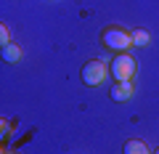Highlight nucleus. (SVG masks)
<instances>
[{
    "label": "nucleus",
    "mask_w": 159,
    "mask_h": 154,
    "mask_svg": "<svg viewBox=\"0 0 159 154\" xmlns=\"http://www.w3.org/2000/svg\"><path fill=\"white\" fill-rule=\"evenodd\" d=\"M135 69H138V64H135V58H133L130 53H119L111 61V74L117 77V82L133 80V77H135Z\"/></svg>",
    "instance_id": "nucleus-2"
},
{
    "label": "nucleus",
    "mask_w": 159,
    "mask_h": 154,
    "mask_svg": "<svg viewBox=\"0 0 159 154\" xmlns=\"http://www.w3.org/2000/svg\"><path fill=\"white\" fill-rule=\"evenodd\" d=\"M8 130H11V122H6V120H3V128H0V133H3V138L8 136Z\"/></svg>",
    "instance_id": "nucleus-9"
},
{
    "label": "nucleus",
    "mask_w": 159,
    "mask_h": 154,
    "mask_svg": "<svg viewBox=\"0 0 159 154\" xmlns=\"http://www.w3.org/2000/svg\"><path fill=\"white\" fill-rule=\"evenodd\" d=\"M106 74H109V69H106L103 61H88L85 67H82V82L90 85V88H96V85H101V82L106 80Z\"/></svg>",
    "instance_id": "nucleus-3"
},
{
    "label": "nucleus",
    "mask_w": 159,
    "mask_h": 154,
    "mask_svg": "<svg viewBox=\"0 0 159 154\" xmlns=\"http://www.w3.org/2000/svg\"><path fill=\"white\" fill-rule=\"evenodd\" d=\"M101 43L109 48V51L127 53V48L133 45V32H127V29H122V27H109V29H103Z\"/></svg>",
    "instance_id": "nucleus-1"
},
{
    "label": "nucleus",
    "mask_w": 159,
    "mask_h": 154,
    "mask_svg": "<svg viewBox=\"0 0 159 154\" xmlns=\"http://www.w3.org/2000/svg\"><path fill=\"white\" fill-rule=\"evenodd\" d=\"M133 45H148V32L146 29H133Z\"/></svg>",
    "instance_id": "nucleus-7"
},
{
    "label": "nucleus",
    "mask_w": 159,
    "mask_h": 154,
    "mask_svg": "<svg viewBox=\"0 0 159 154\" xmlns=\"http://www.w3.org/2000/svg\"><path fill=\"white\" fill-rule=\"evenodd\" d=\"M125 154H148V146L138 138H130V141H125Z\"/></svg>",
    "instance_id": "nucleus-5"
},
{
    "label": "nucleus",
    "mask_w": 159,
    "mask_h": 154,
    "mask_svg": "<svg viewBox=\"0 0 159 154\" xmlns=\"http://www.w3.org/2000/svg\"><path fill=\"white\" fill-rule=\"evenodd\" d=\"M133 93H135V85H133V80H125V82H117V85L111 88V98L117 104H125L133 98Z\"/></svg>",
    "instance_id": "nucleus-4"
},
{
    "label": "nucleus",
    "mask_w": 159,
    "mask_h": 154,
    "mask_svg": "<svg viewBox=\"0 0 159 154\" xmlns=\"http://www.w3.org/2000/svg\"><path fill=\"white\" fill-rule=\"evenodd\" d=\"M3 58H6L8 64H16L19 58H21V48H19V45H13V43H8V45L3 48Z\"/></svg>",
    "instance_id": "nucleus-6"
},
{
    "label": "nucleus",
    "mask_w": 159,
    "mask_h": 154,
    "mask_svg": "<svg viewBox=\"0 0 159 154\" xmlns=\"http://www.w3.org/2000/svg\"><path fill=\"white\" fill-rule=\"evenodd\" d=\"M8 43H11V29H8L6 24H0V45L6 48Z\"/></svg>",
    "instance_id": "nucleus-8"
},
{
    "label": "nucleus",
    "mask_w": 159,
    "mask_h": 154,
    "mask_svg": "<svg viewBox=\"0 0 159 154\" xmlns=\"http://www.w3.org/2000/svg\"><path fill=\"white\" fill-rule=\"evenodd\" d=\"M3 154H13V152H3Z\"/></svg>",
    "instance_id": "nucleus-10"
}]
</instances>
